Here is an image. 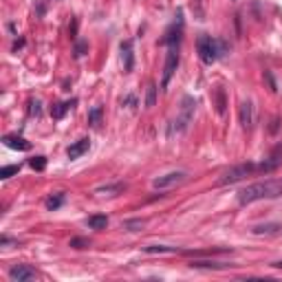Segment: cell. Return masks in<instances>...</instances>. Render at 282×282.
Instances as JSON below:
<instances>
[{
  "label": "cell",
  "mask_w": 282,
  "mask_h": 282,
  "mask_svg": "<svg viewBox=\"0 0 282 282\" xmlns=\"http://www.w3.org/2000/svg\"><path fill=\"white\" fill-rule=\"evenodd\" d=\"M278 196H282V179H267L240 189L238 192V203L240 205H249V203L262 201V198H278Z\"/></svg>",
  "instance_id": "obj_1"
},
{
  "label": "cell",
  "mask_w": 282,
  "mask_h": 282,
  "mask_svg": "<svg viewBox=\"0 0 282 282\" xmlns=\"http://www.w3.org/2000/svg\"><path fill=\"white\" fill-rule=\"evenodd\" d=\"M196 48H198V57H201L203 64H212V62H216L220 55H225L227 44H225L223 40L212 38V35H201L196 42Z\"/></svg>",
  "instance_id": "obj_2"
},
{
  "label": "cell",
  "mask_w": 282,
  "mask_h": 282,
  "mask_svg": "<svg viewBox=\"0 0 282 282\" xmlns=\"http://www.w3.org/2000/svg\"><path fill=\"white\" fill-rule=\"evenodd\" d=\"M249 174H258V163H240L234 165L232 170H227L223 176L218 179V185H229V183H238Z\"/></svg>",
  "instance_id": "obj_3"
},
{
  "label": "cell",
  "mask_w": 282,
  "mask_h": 282,
  "mask_svg": "<svg viewBox=\"0 0 282 282\" xmlns=\"http://www.w3.org/2000/svg\"><path fill=\"white\" fill-rule=\"evenodd\" d=\"M194 108H196V101H194L192 97H185L181 115L172 121V126H170V135H174V132H183L185 128H188V123L192 121V117H194Z\"/></svg>",
  "instance_id": "obj_4"
},
{
  "label": "cell",
  "mask_w": 282,
  "mask_h": 282,
  "mask_svg": "<svg viewBox=\"0 0 282 282\" xmlns=\"http://www.w3.org/2000/svg\"><path fill=\"white\" fill-rule=\"evenodd\" d=\"M176 66H179V51H176V47H170L165 66H163V77H161V88H163V91H165L167 84H170V79H172V75H174Z\"/></svg>",
  "instance_id": "obj_5"
},
{
  "label": "cell",
  "mask_w": 282,
  "mask_h": 282,
  "mask_svg": "<svg viewBox=\"0 0 282 282\" xmlns=\"http://www.w3.org/2000/svg\"><path fill=\"white\" fill-rule=\"evenodd\" d=\"M185 172H181V170H176V172H167V174H163V176H157V179L152 181V188L154 189H165V188H174V185H179V183H183L185 181Z\"/></svg>",
  "instance_id": "obj_6"
},
{
  "label": "cell",
  "mask_w": 282,
  "mask_h": 282,
  "mask_svg": "<svg viewBox=\"0 0 282 282\" xmlns=\"http://www.w3.org/2000/svg\"><path fill=\"white\" fill-rule=\"evenodd\" d=\"M38 278V271L26 264H16V267L9 269V280L11 282H29V280H35Z\"/></svg>",
  "instance_id": "obj_7"
},
{
  "label": "cell",
  "mask_w": 282,
  "mask_h": 282,
  "mask_svg": "<svg viewBox=\"0 0 282 282\" xmlns=\"http://www.w3.org/2000/svg\"><path fill=\"white\" fill-rule=\"evenodd\" d=\"M280 165H282V145H278L262 163H258V174H269V172H273Z\"/></svg>",
  "instance_id": "obj_8"
},
{
  "label": "cell",
  "mask_w": 282,
  "mask_h": 282,
  "mask_svg": "<svg viewBox=\"0 0 282 282\" xmlns=\"http://www.w3.org/2000/svg\"><path fill=\"white\" fill-rule=\"evenodd\" d=\"M2 143L7 145V148H11V150H22V152H26V150L31 148L29 141H26L24 137H18V135H4Z\"/></svg>",
  "instance_id": "obj_9"
},
{
  "label": "cell",
  "mask_w": 282,
  "mask_h": 282,
  "mask_svg": "<svg viewBox=\"0 0 282 282\" xmlns=\"http://www.w3.org/2000/svg\"><path fill=\"white\" fill-rule=\"evenodd\" d=\"M238 115H240L242 128H247V130H249L251 123H254V106H251V101H242V104H240V110H238Z\"/></svg>",
  "instance_id": "obj_10"
},
{
  "label": "cell",
  "mask_w": 282,
  "mask_h": 282,
  "mask_svg": "<svg viewBox=\"0 0 282 282\" xmlns=\"http://www.w3.org/2000/svg\"><path fill=\"white\" fill-rule=\"evenodd\" d=\"M121 60H123V69L130 73L132 66H135V57H132V40L121 42Z\"/></svg>",
  "instance_id": "obj_11"
},
{
  "label": "cell",
  "mask_w": 282,
  "mask_h": 282,
  "mask_svg": "<svg viewBox=\"0 0 282 282\" xmlns=\"http://www.w3.org/2000/svg\"><path fill=\"white\" fill-rule=\"evenodd\" d=\"M88 148H91V141H88V139H79V141H75L69 150H66V154H69V159H79L84 152H88Z\"/></svg>",
  "instance_id": "obj_12"
},
{
  "label": "cell",
  "mask_w": 282,
  "mask_h": 282,
  "mask_svg": "<svg viewBox=\"0 0 282 282\" xmlns=\"http://www.w3.org/2000/svg\"><path fill=\"white\" fill-rule=\"evenodd\" d=\"M75 106V99L73 101H55V104L51 106V117L53 119H62L66 115V110L73 108Z\"/></svg>",
  "instance_id": "obj_13"
},
{
  "label": "cell",
  "mask_w": 282,
  "mask_h": 282,
  "mask_svg": "<svg viewBox=\"0 0 282 282\" xmlns=\"http://www.w3.org/2000/svg\"><path fill=\"white\" fill-rule=\"evenodd\" d=\"M126 189V183H108V185H101V188L95 189V194H101V196H115V194H121Z\"/></svg>",
  "instance_id": "obj_14"
},
{
  "label": "cell",
  "mask_w": 282,
  "mask_h": 282,
  "mask_svg": "<svg viewBox=\"0 0 282 282\" xmlns=\"http://www.w3.org/2000/svg\"><path fill=\"white\" fill-rule=\"evenodd\" d=\"M181 26H183V24H179V26L174 24V26H172V29L161 38V44H170V47H176V44H179V40H181Z\"/></svg>",
  "instance_id": "obj_15"
},
{
  "label": "cell",
  "mask_w": 282,
  "mask_h": 282,
  "mask_svg": "<svg viewBox=\"0 0 282 282\" xmlns=\"http://www.w3.org/2000/svg\"><path fill=\"white\" fill-rule=\"evenodd\" d=\"M64 201H66V194H64V192H60V194H53V196H48L47 201H44V207H47L48 212H55L57 207H62V205H64Z\"/></svg>",
  "instance_id": "obj_16"
},
{
  "label": "cell",
  "mask_w": 282,
  "mask_h": 282,
  "mask_svg": "<svg viewBox=\"0 0 282 282\" xmlns=\"http://www.w3.org/2000/svg\"><path fill=\"white\" fill-rule=\"evenodd\" d=\"M148 254H181V249L176 247H167V245H148L143 247Z\"/></svg>",
  "instance_id": "obj_17"
},
{
  "label": "cell",
  "mask_w": 282,
  "mask_h": 282,
  "mask_svg": "<svg viewBox=\"0 0 282 282\" xmlns=\"http://www.w3.org/2000/svg\"><path fill=\"white\" fill-rule=\"evenodd\" d=\"M282 229L280 223H267V225H256L251 232L254 234H278Z\"/></svg>",
  "instance_id": "obj_18"
},
{
  "label": "cell",
  "mask_w": 282,
  "mask_h": 282,
  "mask_svg": "<svg viewBox=\"0 0 282 282\" xmlns=\"http://www.w3.org/2000/svg\"><path fill=\"white\" fill-rule=\"evenodd\" d=\"M86 223H88V227H91V229H106V225H108V218H106V216L95 214V216H91Z\"/></svg>",
  "instance_id": "obj_19"
},
{
  "label": "cell",
  "mask_w": 282,
  "mask_h": 282,
  "mask_svg": "<svg viewBox=\"0 0 282 282\" xmlns=\"http://www.w3.org/2000/svg\"><path fill=\"white\" fill-rule=\"evenodd\" d=\"M157 104V86L152 82L148 84V93H145V108H152Z\"/></svg>",
  "instance_id": "obj_20"
},
{
  "label": "cell",
  "mask_w": 282,
  "mask_h": 282,
  "mask_svg": "<svg viewBox=\"0 0 282 282\" xmlns=\"http://www.w3.org/2000/svg\"><path fill=\"white\" fill-rule=\"evenodd\" d=\"M189 267H196V269H225L227 264H220V262H207V260H194Z\"/></svg>",
  "instance_id": "obj_21"
},
{
  "label": "cell",
  "mask_w": 282,
  "mask_h": 282,
  "mask_svg": "<svg viewBox=\"0 0 282 282\" xmlns=\"http://www.w3.org/2000/svg\"><path fill=\"white\" fill-rule=\"evenodd\" d=\"M225 106H227V99H225V91L223 88H216V110L220 115H225Z\"/></svg>",
  "instance_id": "obj_22"
},
{
  "label": "cell",
  "mask_w": 282,
  "mask_h": 282,
  "mask_svg": "<svg viewBox=\"0 0 282 282\" xmlns=\"http://www.w3.org/2000/svg\"><path fill=\"white\" fill-rule=\"evenodd\" d=\"M88 123H91L93 128H97L101 123V108L97 106V108H93L91 113H88Z\"/></svg>",
  "instance_id": "obj_23"
},
{
  "label": "cell",
  "mask_w": 282,
  "mask_h": 282,
  "mask_svg": "<svg viewBox=\"0 0 282 282\" xmlns=\"http://www.w3.org/2000/svg\"><path fill=\"white\" fill-rule=\"evenodd\" d=\"M29 165L33 167L35 172H42L44 167H47V157H33V159L29 161Z\"/></svg>",
  "instance_id": "obj_24"
},
{
  "label": "cell",
  "mask_w": 282,
  "mask_h": 282,
  "mask_svg": "<svg viewBox=\"0 0 282 282\" xmlns=\"http://www.w3.org/2000/svg\"><path fill=\"white\" fill-rule=\"evenodd\" d=\"M18 172H20V163H18V165H7L0 170V179H9V176L18 174Z\"/></svg>",
  "instance_id": "obj_25"
},
{
  "label": "cell",
  "mask_w": 282,
  "mask_h": 282,
  "mask_svg": "<svg viewBox=\"0 0 282 282\" xmlns=\"http://www.w3.org/2000/svg\"><path fill=\"white\" fill-rule=\"evenodd\" d=\"M143 225H145L143 220H126V223H123V227H126L128 232H139Z\"/></svg>",
  "instance_id": "obj_26"
},
{
  "label": "cell",
  "mask_w": 282,
  "mask_h": 282,
  "mask_svg": "<svg viewBox=\"0 0 282 282\" xmlns=\"http://www.w3.org/2000/svg\"><path fill=\"white\" fill-rule=\"evenodd\" d=\"M88 245H91V242H88L86 238H73V240H70L73 249H84V247H88Z\"/></svg>",
  "instance_id": "obj_27"
},
{
  "label": "cell",
  "mask_w": 282,
  "mask_h": 282,
  "mask_svg": "<svg viewBox=\"0 0 282 282\" xmlns=\"http://www.w3.org/2000/svg\"><path fill=\"white\" fill-rule=\"evenodd\" d=\"M86 48H88V42H84V40H82V42H77V44H75V57H82L84 53H86Z\"/></svg>",
  "instance_id": "obj_28"
},
{
  "label": "cell",
  "mask_w": 282,
  "mask_h": 282,
  "mask_svg": "<svg viewBox=\"0 0 282 282\" xmlns=\"http://www.w3.org/2000/svg\"><path fill=\"white\" fill-rule=\"evenodd\" d=\"M29 113H31V115H40V113H42V108H40V101H38V99H31V101H29Z\"/></svg>",
  "instance_id": "obj_29"
},
{
  "label": "cell",
  "mask_w": 282,
  "mask_h": 282,
  "mask_svg": "<svg viewBox=\"0 0 282 282\" xmlns=\"http://www.w3.org/2000/svg\"><path fill=\"white\" fill-rule=\"evenodd\" d=\"M264 77H267V82H269V88L276 93V82H273V75L269 73V70H264Z\"/></svg>",
  "instance_id": "obj_30"
},
{
  "label": "cell",
  "mask_w": 282,
  "mask_h": 282,
  "mask_svg": "<svg viewBox=\"0 0 282 282\" xmlns=\"http://www.w3.org/2000/svg\"><path fill=\"white\" fill-rule=\"evenodd\" d=\"M69 33H70V38H75V33H77V20L73 18V22H70V26H69Z\"/></svg>",
  "instance_id": "obj_31"
},
{
  "label": "cell",
  "mask_w": 282,
  "mask_h": 282,
  "mask_svg": "<svg viewBox=\"0 0 282 282\" xmlns=\"http://www.w3.org/2000/svg\"><path fill=\"white\" fill-rule=\"evenodd\" d=\"M278 123H280L278 119H273V121H271V132H276V130H278Z\"/></svg>",
  "instance_id": "obj_32"
},
{
  "label": "cell",
  "mask_w": 282,
  "mask_h": 282,
  "mask_svg": "<svg viewBox=\"0 0 282 282\" xmlns=\"http://www.w3.org/2000/svg\"><path fill=\"white\" fill-rule=\"evenodd\" d=\"M273 267H278V269H282V262H273Z\"/></svg>",
  "instance_id": "obj_33"
},
{
  "label": "cell",
  "mask_w": 282,
  "mask_h": 282,
  "mask_svg": "<svg viewBox=\"0 0 282 282\" xmlns=\"http://www.w3.org/2000/svg\"><path fill=\"white\" fill-rule=\"evenodd\" d=\"M196 2H198V0H196Z\"/></svg>",
  "instance_id": "obj_34"
}]
</instances>
